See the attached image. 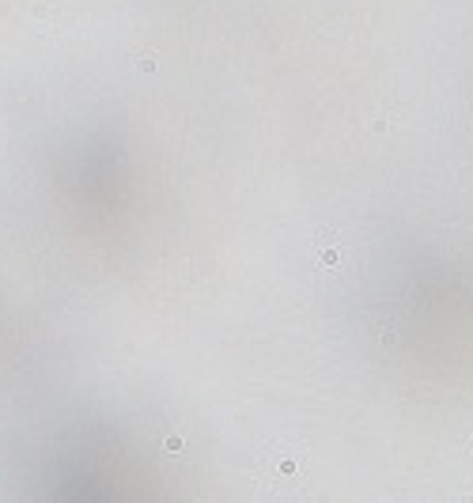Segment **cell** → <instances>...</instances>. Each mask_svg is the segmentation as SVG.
Segmentation results:
<instances>
[{
  "mask_svg": "<svg viewBox=\"0 0 473 503\" xmlns=\"http://www.w3.org/2000/svg\"><path fill=\"white\" fill-rule=\"evenodd\" d=\"M337 261H341V250H337V246H330V250L318 254V265H337Z\"/></svg>",
  "mask_w": 473,
  "mask_h": 503,
  "instance_id": "obj_1",
  "label": "cell"
},
{
  "mask_svg": "<svg viewBox=\"0 0 473 503\" xmlns=\"http://www.w3.org/2000/svg\"><path fill=\"white\" fill-rule=\"evenodd\" d=\"M167 450H170V454L182 450V439H178V435H167Z\"/></svg>",
  "mask_w": 473,
  "mask_h": 503,
  "instance_id": "obj_2",
  "label": "cell"
}]
</instances>
